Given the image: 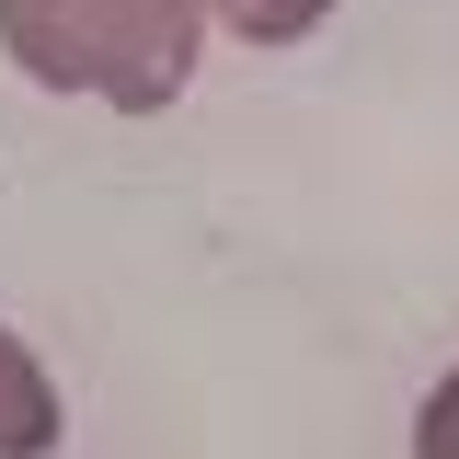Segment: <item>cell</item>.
<instances>
[{"mask_svg": "<svg viewBox=\"0 0 459 459\" xmlns=\"http://www.w3.org/2000/svg\"><path fill=\"white\" fill-rule=\"evenodd\" d=\"M0 23L35 81L104 104H161L195 69V0H0Z\"/></svg>", "mask_w": 459, "mask_h": 459, "instance_id": "cell-1", "label": "cell"}, {"mask_svg": "<svg viewBox=\"0 0 459 459\" xmlns=\"http://www.w3.org/2000/svg\"><path fill=\"white\" fill-rule=\"evenodd\" d=\"M47 437H57V391H47V368L0 333V459H35Z\"/></svg>", "mask_w": 459, "mask_h": 459, "instance_id": "cell-2", "label": "cell"}, {"mask_svg": "<svg viewBox=\"0 0 459 459\" xmlns=\"http://www.w3.org/2000/svg\"><path fill=\"white\" fill-rule=\"evenodd\" d=\"M219 12L253 35V47H287V35H310V12H322V0H219Z\"/></svg>", "mask_w": 459, "mask_h": 459, "instance_id": "cell-3", "label": "cell"}, {"mask_svg": "<svg viewBox=\"0 0 459 459\" xmlns=\"http://www.w3.org/2000/svg\"><path fill=\"white\" fill-rule=\"evenodd\" d=\"M413 459H459V379L425 391V425H413Z\"/></svg>", "mask_w": 459, "mask_h": 459, "instance_id": "cell-4", "label": "cell"}]
</instances>
